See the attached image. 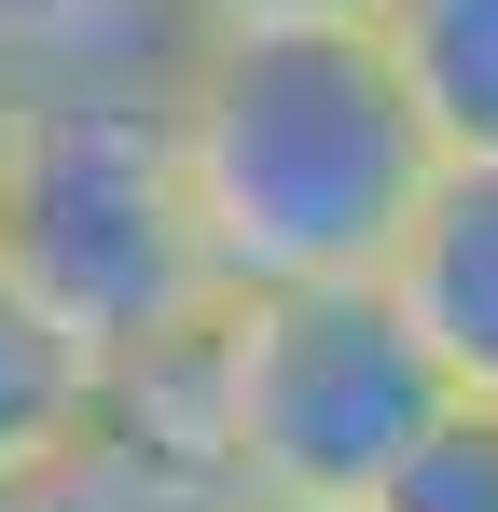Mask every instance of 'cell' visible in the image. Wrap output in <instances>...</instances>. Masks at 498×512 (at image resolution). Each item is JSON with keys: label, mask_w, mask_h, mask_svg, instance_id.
I'll use <instances>...</instances> for the list:
<instances>
[{"label": "cell", "mask_w": 498, "mask_h": 512, "mask_svg": "<svg viewBox=\"0 0 498 512\" xmlns=\"http://www.w3.org/2000/svg\"><path fill=\"white\" fill-rule=\"evenodd\" d=\"M97 416H111V360L0 263V485H56L83 443H97Z\"/></svg>", "instance_id": "cell-5"}, {"label": "cell", "mask_w": 498, "mask_h": 512, "mask_svg": "<svg viewBox=\"0 0 498 512\" xmlns=\"http://www.w3.org/2000/svg\"><path fill=\"white\" fill-rule=\"evenodd\" d=\"M388 70L443 167H498V0H388L374 14Z\"/></svg>", "instance_id": "cell-6"}, {"label": "cell", "mask_w": 498, "mask_h": 512, "mask_svg": "<svg viewBox=\"0 0 498 512\" xmlns=\"http://www.w3.org/2000/svg\"><path fill=\"white\" fill-rule=\"evenodd\" d=\"M388 291H402L415 346L443 360V388L457 402H498V167H443L415 250L388 263Z\"/></svg>", "instance_id": "cell-4"}, {"label": "cell", "mask_w": 498, "mask_h": 512, "mask_svg": "<svg viewBox=\"0 0 498 512\" xmlns=\"http://www.w3.org/2000/svg\"><path fill=\"white\" fill-rule=\"evenodd\" d=\"M111 56H180L166 0H0V84L111 70Z\"/></svg>", "instance_id": "cell-7"}, {"label": "cell", "mask_w": 498, "mask_h": 512, "mask_svg": "<svg viewBox=\"0 0 498 512\" xmlns=\"http://www.w3.org/2000/svg\"><path fill=\"white\" fill-rule=\"evenodd\" d=\"M0 512H42V499H28V485H0Z\"/></svg>", "instance_id": "cell-10"}, {"label": "cell", "mask_w": 498, "mask_h": 512, "mask_svg": "<svg viewBox=\"0 0 498 512\" xmlns=\"http://www.w3.org/2000/svg\"><path fill=\"white\" fill-rule=\"evenodd\" d=\"M388 0H166L180 42H277V28H374Z\"/></svg>", "instance_id": "cell-9"}, {"label": "cell", "mask_w": 498, "mask_h": 512, "mask_svg": "<svg viewBox=\"0 0 498 512\" xmlns=\"http://www.w3.org/2000/svg\"><path fill=\"white\" fill-rule=\"evenodd\" d=\"M166 70L180 56L0 84V263L111 374H139V360H166L222 319V263H208V222H194Z\"/></svg>", "instance_id": "cell-3"}, {"label": "cell", "mask_w": 498, "mask_h": 512, "mask_svg": "<svg viewBox=\"0 0 498 512\" xmlns=\"http://www.w3.org/2000/svg\"><path fill=\"white\" fill-rule=\"evenodd\" d=\"M180 167L236 291H374L415 250L443 153L415 125L374 28H277V42H180Z\"/></svg>", "instance_id": "cell-1"}, {"label": "cell", "mask_w": 498, "mask_h": 512, "mask_svg": "<svg viewBox=\"0 0 498 512\" xmlns=\"http://www.w3.org/2000/svg\"><path fill=\"white\" fill-rule=\"evenodd\" d=\"M111 402L208 457L236 512H374L388 471L443 429V360L415 346L402 291H236L194 346L111 374Z\"/></svg>", "instance_id": "cell-2"}, {"label": "cell", "mask_w": 498, "mask_h": 512, "mask_svg": "<svg viewBox=\"0 0 498 512\" xmlns=\"http://www.w3.org/2000/svg\"><path fill=\"white\" fill-rule=\"evenodd\" d=\"M374 512H498V402H443V429L388 471Z\"/></svg>", "instance_id": "cell-8"}]
</instances>
